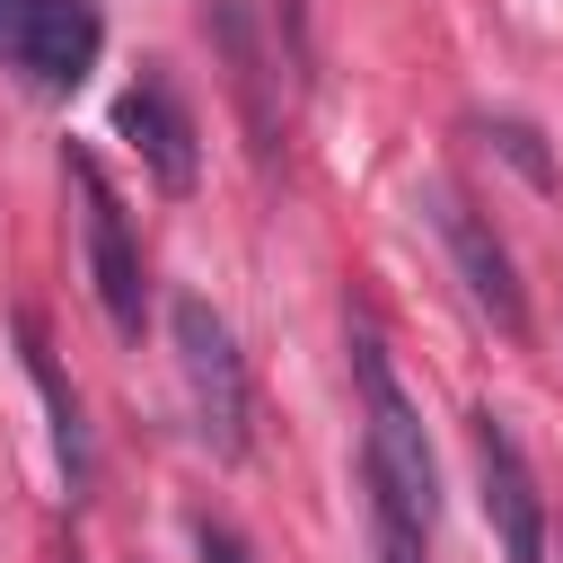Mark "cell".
Returning <instances> with one entry per match:
<instances>
[{"label": "cell", "instance_id": "obj_1", "mask_svg": "<svg viewBox=\"0 0 563 563\" xmlns=\"http://www.w3.org/2000/svg\"><path fill=\"white\" fill-rule=\"evenodd\" d=\"M352 387H361V493H369V510L431 528L440 519V466H431L422 413H413V396H405V378L369 325L352 334Z\"/></svg>", "mask_w": 563, "mask_h": 563}, {"label": "cell", "instance_id": "obj_2", "mask_svg": "<svg viewBox=\"0 0 563 563\" xmlns=\"http://www.w3.org/2000/svg\"><path fill=\"white\" fill-rule=\"evenodd\" d=\"M167 334H176V369H185V405H194L202 449L211 457H246V440H255V387H246V352H238L229 317L185 290L167 308Z\"/></svg>", "mask_w": 563, "mask_h": 563}, {"label": "cell", "instance_id": "obj_3", "mask_svg": "<svg viewBox=\"0 0 563 563\" xmlns=\"http://www.w3.org/2000/svg\"><path fill=\"white\" fill-rule=\"evenodd\" d=\"M62 167H70V185H79V238H88L97 308H106V325H114V334H141V317H150V282H141L132 220H123V202H114V185L97 176V158H88V150H70Z\"/></svg>", "mask_w": 563, "mask_h": 563}, {"label": "cell", "instance_id": "obj_4", "mask_svg": "<svg viewBox=\"0 0 563 563\" xmlns=\"http://www.w3.org/2000/svg\"><path fill=\"white\" fill-rule=\"evenodd\" d=\"M422 202H431V229H440V246H449L466 299H475L501 334H528V290H519V264H510V246L493 238V220H484L457 185H422Z\"/></svg>", "mask_w": 563, "mask_h": 563}, {"label": "cell", "instance_id": "obj_5", "mask_svg": "<svg viewBox=\"0 0 563 563\" xmlns=\"http://www.w3.org/2000/svg\"><path fill=\"white\" fill-rule=\"evenodd\" d=\"M466 440H475V493H484V528L501 537V563H545V501H537V475H528L510 422L484 405L466 422Z\"/></svg>", "mask_w": 563, "mask_h": 563}, {"label": "cell", "instance_id": "obj_6", "mask_svg": "<svg viewBox=\"0 0 563 563\" xmlns=\"http://www.w3.org/2000/svg\"><path fill=\"white\" fill-rule=\"evenodd\" d=\"M114 132L141 150V167L167 185V194H194L202 176V132H194V106L176 97V79L158 62H141V79L114 97Z\"/></svg>", "mask_w": 563, "mask_h": 563}, {"label": "cell", "instance_id": "obj_7", "mask_svg": "<svg viewBox=\"0 0 563 563\" xmlns=\"http://www.w3.org/2000/svg\"><path fill=\"white\" fill-rule=\"evenodd\" d=\"M97 44H106L97 0H26V18H18V35H9V53H0V62H9L26 88L70 97V88L97 70Z\"/></svg>", "mask_w": 563, "mask_h": 563}, {"label": "cell", "instance_id": "obj_8", "mask_svg": "<svg viewBox=\"0 0 563 563\" xmlns=\"http://www.w3.org/2000/svg\"><path fill=\"white\" fill-rule=\"evenodd\" d=\"M18 352H26V378H35V396H44V422H53V466H62L70 501H79V493H88V475H97L88 413H79V396H70V378H62V361H53V343H44V325H35V317H18Z\"/></svg>", "mask_w": 563, "mask_h": 563}, {"label": "cell", "instance_id": "obj_9", "mask_svg": "<svg viewBox=\"0 0 563 563\" xmlns=\"http://www.w3.org/2000/svg\"><path fill=\"white\" fill-rule=\"evenodd\" d=\"M369 545H378V563H431V528L387 519V510H369Z\"/></svg>", "mask_w": 563, "mask_h": 563}, {"label": "cell", "instance_id": "obj_10", "mask_svg": "<svg viewBox=\"0 0 563 563\" xmlns=\"http://www.w3.org/2000/svg\"><path fill=\"white\" fill-rule=\"evenodd\" d=\"M493 141L519 158V176H528V185H554V167H545V150H537V132H528V123H493Z\"/></svg>", "mask_w": 563, "mask_h": 563}, {"label": "cell", "instance_id": "obj_11", "mask_svg": "<svg viewBox=\"0 0 563 563\" xmlns=\"http://www.w3.org/2000/svg\"><path fill=\"white\" fill-rule=\"evenodd\" d=\"M194 554H202V563H255V554H246V537H238V528H220V519H202V528H194Z\"/></svg>", "mask_w": 563, "mask_h": 563}, {"label": "cell", "instance_id": "obj_12", "mask_svg": "<svg viewBox=\"0 0 563 563\" xmlns=\"http://www.w3.org/2000/svg\"><path fill=\"white\" fill-rule=\"evenodd\" d=\"M18 18H26V0H0V53H9V35H18Z\"/></svg>", "mask_w": 563, "mask_h": 563}]
</instances>
